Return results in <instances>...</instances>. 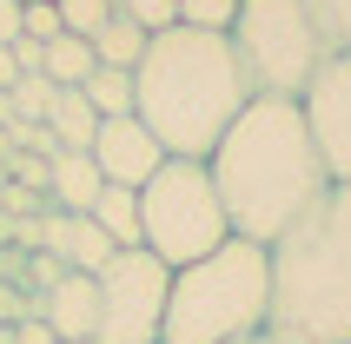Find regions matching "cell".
<instances>
[{
    "instance_id": "obj_9",
    "label": "cell",
    "mask_w": 351,
    "mask_h": 344,
    "mask_svg": "<svg viewBox=\"0 0 351 344\" xmlns=\"http://www.w3.org/2000/svg\"><path fill=\"white\" fill-rule=\"evenodd\" d=\"M93 166L106 186H146L159 172V159H166V146H159L153 133H146V119L139 113H119V119H99V133H93Z\"/></svg>"
},
{
    "instance_id": "obj_7",
    "label": "cell",
    "mask_w": 351,
    "mask_h": 344,
    "mask_svg": "<svg viewBox=\"0 0 351 344\" xmlns=\"http://www.w3.org/2000/svg\"><path fill=\"white\" fill-rule=\"evenodd\" d=\"M166 285H173V265H159L146 245H119L113 258L93 271V291H99L93 344H159Z\"/></svg>"
},
{
    "instance_id": "obj_2",
    "label": "cell",
    "mask_w": 351,
    "mask_h": 344,
    "mask_svg": "<svg viewBox=\"0 0 351 344\" xmlns=\"http://www.w3.org/2000/svg\"><path fill=\"white\" fill-rule=\"evenodd\" d=\"M245 99H252V86H245L232 40L206 34V27L153 34L133 66V113L173 159H206Z\"/></svg>"
},
{
    "instance_id": "obj_27",
    "label": "cell",
    "mask_w": 351,
    "mask_h": 344,
    "mask_svg": "<svg viewBox=\"0 0 351 344\" xmlns=\"http://www.w3.org/2000/svg\"><path fill=\"white\" fill-rule=\"evenodd\" d=\"M239 344H292V338H278V331H258V338H239Z\"/></svg>"
},
{
    "instance_id": "obj_14",
    "label": "cell",
    "mask_w": 351,
    "mask_h": 344,
    "mask_svg": "<svg viewBox=\"0 0 351 344\" xmlns=\"http://www.w3.org/2000/svg\"><path fill=\"white\" fill-rule=\"evenodd\" d=\"M86 219H93L113 245H139V186H99Z\"/></svg>"
},
{
    "instance_id": "obj_3",
    "label": "cell",
    "mask_w": 351,
    "mask_h": 344,
    "mask_svg": "<svg viewBox=\"0 0 351 344\" xmlns=\"http://www.w3.org/2000/svg\"><path fill=\"white\" fill-rule=\"evenodd\" d=\"M272 331L292 344H351V186H325L298 225L265 245Z\"/></svg>"
},
{
    "instance_id": "obj_20",
    "label": "cell",
    "mask_w": 351,
    "mask_h": 344,
    "mask_svg": "<svg viewBox=\"0 0 351 344\" xmlns=\"http://www.w3.org/2000/svg\"><path fill=\"white\" fill-rule=\"evenodd\" d=\"M53 34H66L53 0H20V40H40V47H47Z\"/></svg>"
},
{
    "instance_id": "obj_26",
    "label": "cell",
    "mask_w": 351,
    "mask_h": 344,
    "mask_svg": "<svg viewBox=\"0 0 351 344\" xmlns=\"http://www.w3.org/2000/svg\"><path fill=\"white\" fill-rule=\"evenodd\" d=\"M20 79V66H14V53H7V47H0V93H7V86H14Z\"/></svg>"
},
{
    "instance_id": "obj_11",
    "label": "cell",
    "mask_w": 351,
    "mask_h": 344,
    "mask_svg": "<svg viewBox=\"0 0 351 344\" xmlns=\"http://www.w3.org/2000/svg\"><path fill=\"white\" fill-rule=\"evenodd\" d=\"M99 166H93V153H53L47 159V206L53 212H86L99 199Z\"/></svg>"
},
{
    "instance_id": "obj_25",
    "label": "cell",
    "mask_w": 351,
    "mask_h": 344,
    "mask_svg": "<svg viewBox=\"0 0 351 344\" xmlns=\"http://www.w3.org/2000/svg\"><path fill=\"white\" fill-rule=\"evenodd\" d=\"M20 40V0H0V47Z\"/></svg>"
},
{
    "instance_id": "obj_22",
    "label": "cell",
    "mask_w": 351,
    "mask_h": 344,
    "mask_svg": "<svg viewBox=\"0 0 351 344\" xmlns=\"http://www.w3.org/2000/svg\"><path fill=\"white\" fill-rule=\"evenodd\" d=\"M119 14H133L146 34H166V27H179V0H119Z\"/></svg>"
},
{
    "instance_id": "obj_16",
    "label": "cell",
    "mask_w": 351,
    "mask_h": 344,
    "mask_svg": "<svg viewBox=\"0 0 351 344\" xmlns=\"http://www.w3.org/2000/svg\"><path fill=\"white\" fill-rule=\"evenodd\" d=\"M80 93H86V106H93L99 119L133 113V73H126V66H93V73L80 79Z\"/></svg>"
},
{
    "instance_id": "obj_23",
    "label": "cell",
    "mask_w": 351,
    "mask_h": 344,
    "mask_svg": "<svg viewBox=\"0 0 351 344\" xmlns=\"http://www.w3.org/2000/svg\"><path fill=\"white\" fill-rule=\"evenodd\" d=\"M7 344H60V338L47 318H20V325H7Z\"/></svg>"
},
{
    "instance_id": "obj_1",
    "label": "cell",
    "mask_w": 351,
    "mask_h": 344,
    "mask_svg": "<svg viewBox=\"0 0 351 344\" xmlns=\"http://www.w3.org/2000/svg\"><path fill=\"white\" fill-rule=\"evenodd\" d=\"M206 172H213V192L226 206L232 238H252V245H272L332 186L298 99H272V93H252L239 106V119L206 153Z\"/></svg>"
},
{
    "instance_id": "obj_18",
    "label": "cell",
    "mask_w": 351,
    "mask_h": 344,
    "mask_svg": "<svg viewBox=\"0 0 351 344\" xmlns=\"http://www.w3.org/2000/svg\"><path fill=\"white\" fill-rule=\"evenodd\" d=\"M239 14V0H179V27H206V34H226Z\"/></svg>"
},
{
    "instance_id": "obj_6",
    "label": "cell",
    "mask_w": 351,
    "mask_h": 344,
    "mask_svg": "<svg viewBox=\"0 0 351 344\" xmlns=\"http://www.w3.org/2000/svg\"><path fill=\"white\" fill-rule=\"evenodd\" d=\"M232 238L226 225V206L213 192V172L206 159H159V172L139 186V245L153 251L159 265H193L206 251H219Z\"/></svg>"
},
{
    "instance_id": "obj_17",
    "label": "cell",
    "mask_w": 351,
    "mask_h": 344,
    "mask_svg": "<svg viewBox=\"0 0 351 344\" xmlns=\"http://www.w3.org/2000/svg\"><path fill=\"white\" fill-rule=\"evenodd\" d=\"M53 93H60V86H53L47 73H20L14 86H7V113L27 119V126H40V119H47V106H53Z\"/></svg>"
},
{
    "instance_id": "obj_24",
    "label": "cell",
    "mask_w": 351,
    "mask_h": 344,
    "mask_svg": "<svg viewBox=\"0 0 351 344\" xmlns=\"http://www.w3.org/2000/svg\"><path fill=\"white\" fill-rule=\"evenodd\" d=\"M7 53H14V66H20V73H40V60H47V47H40V40H14Z\"/></svg>"
},
{
    "instance_id": "obj_19",
    "label": "cell",
    "mask_w": 351,
    "mask_h": 344,
    "mask_svg": "<svg viewBox=\"0 0 351 344\" xmlns=\"http://www.w3.org/2000/svg\"><path fill=\"white\" fill-rule=\"evenodd\" d=\"M53 7H60V27H66V34H80V40H93L99 20L113 14V0H53Z\"/></svg>"
},
{
    "instance_id": "obj_4",
    "label": "cell",
    "mask_w": 351,
    "mask_h": 344,
    "mask_svg": "<svg viewBox=\"0 0 351 344\" xmlns=\"http://www.w3.org/2000/svg\"><path fill=\"white\" fill-rule=\"evenodd\" d=\"M258 331H272V258H265V245L226 238L219 251L173 271L159 344H239Z\"/></svg>"
},
{
    "instance_id": "obj_8",
    "label": "cell",
    "mask_w": 351,
    "mask_h": 344,
    "mask_svg": "<svg viewBox=\"0 0 351 344\" xmlns=\"http://www.w3.org/2000/svg\"><path fill=\"white\" fill-rule=\"evenodd\" d=\"M298 113L312 126L325 179H332V186H351V53H332L312 73V86L298 93Z\"/></svg>"
},
{
    "instance_id": "obj_21",
    "label": "cell",
    "mask_w": 351,
    "mask_h": 344,
    "mask_svg": "<svg viewBox=\"0 0 351 344\" xmlns=\"http://www.w3.org/2000/svg\"><path fill=\"white\" fill-rule=\"evenodd\" d=\"M312 14L332 40V53H351V0H312Z\"/></svg>"
},
{
    "instance_id": "obj_12",
    "label": "cell",
    "mask_w": 351,
    "mask_h": 344,
    "mask_svg": "<svg viewBox=\"0 0 351 344\" xmlns=\"http://www.w3.org/2000/svg\"><path fill=\"white\" fill-rule=\"evenodd\" d=\"M40 126L60 139V153H86V146H93V133H99V113L86 106V93H80V86H60Z\"/></svg>"
},
{
    "instance_id": "obj_5",
    "label": "cell",
    "mask_w": 351,
    "mask_h": 344,
    "mask_svg": "<svg viewBox=\"0 0 351 344\" xmlns=\"http://www.w3.org/2000/svg\"><path fill=\"white\" fill-rule=\"evenodd\" d=\"M226 40L245 66V86L272 99H298L312 73L332 60V40L318 27L312 0H239Z\"/></svg>"
},
{
    "instance_id": "obj_10",
    "label": "cell",
    "mask_w": 351,
    "mask_h": 344,
    "mask_svg": "<svg viewBox=\"0 0 351 344\" xmlns=\"http://www.w3.org/2000/svg\"><path fill=\"white\" fill-rule=\"evenodd\" d=\"M34 318H47L60 344H93V325H99L93 271H60L47 291H34Z\"/></svg>"
},
{
    "instance_id": "obj_13",
    "label": "cell",
    "mask_w": 351,
    "mask_h": 344,
    "mask_svg": "<svg viewBox=\"0 0 351 344\" xmlns=\"http://www.w3.org/2000/svg\"><path fill=\"white\" fill-rule=\"evenodd\" d=\"M146 27H139L133 14H119V0H113V14L99 20V34H93V60L99 66H126V73H133L139 66V53H146Z\"/></svg>"
},
{
    "instance_id": "obj_15",
    "label": "cell",
    "mask_w": 351,
    "mask_h": 344,
    "mask_svg": "<svg viewBox=\"0 0 351 344\" xmlns=\"http://www.w3.org/2000/svg\"><path fill=\"white\" fill-rule=\"evenodd\" d=\"M93 66H99L93 40H80V34H53V40H47V60H40V73L53 79V86H80Z\"/></svg>"
}]
</instances>
